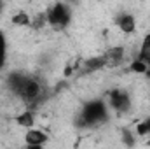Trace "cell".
Instances as JSON below:
<instances>
[{
	"label": "cell",
	"mask_w": 150,
	"mask_h": 149,
	"mask_svg": "<svg viewBox=\"0 0 150 149\" xmlns=\"http://www.w3.org/2000/svg\"><path fill=\"white\" fill-rule=\"evenodd\" d=\"M7 86L14 93H18L28 104H33L38 97H40V91H42L40 90V84H38L35 79H30V77H26V75H23V74H18V72L9 75Z\"/></svg>",
	"instance_id": "cell-1"
},
{
	"label": "cell",
	"mask_w": 150,
	"mask_h": 149,
	"mask_svg": "<svg viewBox=\"0 0 150 149\" xmlns=\"http://www.w3.org/2000/svg\"><path fill=\"white\" fill-rule=\"evenodd\" d=\"M16 121H18V125H19V126L32 128V126H33V123H35V117H33V112H32V111H25V112H21V114L16 117Z\"/></svg>",
	"instance_id": "cell-9"
},
{
	"label": "cell",
	"mask_w": 150,
	"mask_h": 149,
	"mask_svg": "<svg viewBox=\"0 0 150 149\" xmlns=\"http://www.w3.org/2000/svg\"><path fill=\"white\" fill-rule=\"evenodd\" d=\"M149 144H150V142H149Z\"/></svg>",
	"instance_id": "cell-16"
},
{
	"label": "cell",
	"mask_w": 150,
	"mask_h": 149,
	"mask_svg": "<svg viewBox=\"0 0 150 149\" xmlns=\"http://www.w3.org/2000/svg\"><path fill=\"white\" fill-rule=\"evenodd\" d=\"M117 25L124 34H133L134 28H136V19H134L133 14H122V16H119Z\"/></svg>",
	"instance_id": "cell-6"
},
{
	"label": "cell",
	"mask_w": 150,
	"mask_h": 149,
	"mask_svg": "<svg viewBox=\"0 0 150 149\" xmlns=\"http://www.w3.org/2000/svg\"><path fill=\"white\" fill-rule=\"evenodd\" d=\"M138 60L145 62V63L150 67V34H147V35H145V39H143V42H142Z\"/></svg>",
	"instance_id": "cell-8"
},
{
	"label": "cell",
	"mask_w": 150,
	"mask_h": 149,
	"mask_svg": "<svg viewBox=\"0 0 150 149\" xmlns=\"http://www.w3.org/2000/svg\"><path fill=\"white\" fill-rule=\"evenodd\" d=\"M2 9H4V4H2V0H0V14H2Z\"/></svg>",
	"instance_id": "cell-15"
},
{
	"label": "cell",
	"mask_w": 150,
	"mask_h": 149,
	"mask_svg": "<svg viewBox=\"0 0 150 149\" xmlns=\"http://www.w3.org/2000/svg\"><path fill=\"white\" fill-rule=\"evenodd\" d=\"M110 105L115 111H127L129 107V95L122 90H113L110 91Z\"/></svg>",
	"instance_id": "cell-4"
},
{
	"label": "cell",
	"mask_w": 150,
	"mask_h": 149,
	"mask_svg": "<svg viewBox=\"0 0 150 149\" xmlns=\"http://www.w3.org/2000/svg\"><path fill=\"white\" fill-rule=\"evenodd\" d=\"M107 119V105L103 100H91L82 109V126H94Z\"/></svg>",
	"instance_id": "cell-2"
},
{
	"label": "cell",
	"mask_w": 150,
	"mask_h": 149,
	"mask_svg": "<svg viewBox=\"0 0 150 149\" xmlns=\"http://www.w3.org/2000/svg\"><path fill=\"white\" fill-rule=\"evenodd\" d=\"M25 140H26V144H28V146L37 148V146L45 144L47 135H45L42 130H37V128H28V132H26V135H25Z\"/></svg>",
	"instance_id": "cell-5"
},
{
	"label": "cell",
	"mask_w": 150,
	"mask_h": 149,
	"mask_svg": "<svg viewBox=\"0 0 150 149\" xmlns=\"http://www.w3.org/2000/svg\"><path fill=\"white\" fill-rule=\"evenodd\" d=\"M4 62H5V37L0 32V70L4 67Z\"/></svg>",
	"instance_id": "cell-14"
},
{
	"label": "cell",
	"mask_w": 150,
	"mask_h": 149,
	"mask_svg": "<svg viewBox=\"0 0 150 149\" xmlns=\"http://www.w3.org/2000/svg\"><path fill=\"white\" fill-rule=\"evenodd\" d=\"M122 56H124V49H122V47H113L112 51L107 54V63H108V62L117 63V62L122 60Z\"/></svg>",
	"instance_id": "cell-10"
},
{
	"label": "cell",
	"mask_w": 150,
	"mask_h": 149,
	"mask_svg": "<svg viewBox=\"0 0 150 149\" xmlns=\"http://www.w3.org/2000/svg\"><path fill=\"white\" fill-rule=\"evenodd\" d=\"M105 65H107V56H96L84 63V72H94V70L103 69Z\"/></svg>",
	"instance_id": "cell-7"
},
{
	"label": "cell",
	"mask_w": 150,
	"mask_h": 149,
	"mask_svg": "<svg viewBox=\"0 0 150 149\" xmlns=\"http://www.w3.org/2000/svg\"><path fill=\"white\" fill-rule=\"evenodd\" d=\"M70 19H72V11L67 4H61V2L54 4L47 12V21L54 30L67 28L70 25Z\"/></svg>",
	"instance_id": "cell-3"
},
{
	"label": "cell",
	"mask_w": 150,
	"mask_h": 149,
	"mask_svg": "<svg viewBox=\"0 0 150 149\" xmlns=\"http://www.w3.org/2000/svg\"><path fill=\"white\" fill-rule=\"evenodd\" d=\"M12 23H14L16 27H26V25H30L32 21H30V18H28L26 12H18L16 16H12Z\"/></svg>",
	"instance_id": "cell-11"
},
{
	"label": "cell",
	"mask_w": 150,
	"mask_h": 149,
	"mask_svg": "<svg viewBox=\"0 0 150 149\" xmlns=\"http://www.w3.org/2000/svg\"><path fill=\"white\" fill-rule=\"evenodd\" d=\"M136 133L138 135H150V117H147L145 121H140L136 125Z\"/></svg>",
	"instance_id": "cell-12"
},
{
	"label": "cell",
	"mask_w": 150,
	"mask_h": 149,
	"mask_svg": "<svg viewBox=\"0 0 150 149\" xmlns=\"http://www.w3.org/2000/svg\"><path fill=\"white\" fill-rule=\"evenodd\" d=\"M131 70H133V72H138V74H145V72L149 70V65H147L145 62H142V60H136V62L131 65Z\"/></svg>",
	"instance_id": "cell-13"
}]
</instances>
